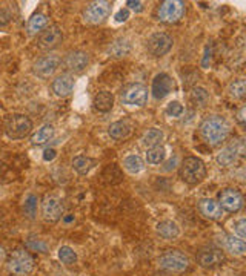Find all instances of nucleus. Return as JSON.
Masks as SVG:
<instances>
[{
    "instance_id": "39",
    "label": "nucleus",
    "mask_w": 246,
    "mask_h": 276,
    "mask_svg": "<svg viewBox=\"0 0 246 276\" xmlns=\"http://www.w3.org/2000/svg\"><path fill=\"white\" fill-rule=\"evenodd\" d=\"M116 22L117 23H123V22H126L128 19H129V10L128 8H122L117 14H116Z\"/></svg>"
},
{
    "instance_id": "25",
    "label": "nucleus",
    "mask_w": 246,
    "mask_h": 276,
    "mask_svg": "<svg viewBox=\"0 0 246 276\" xmlns=\"http://www.w3.org/2000/svg\"><path fill=\"white\" fill-rule=\"evenodd\" d=\"M46 26H48V17L45 14H42V13H37L28 20L26 31H28L29 35H39Z\"/></svg>"
},
{
    "instance_id": "23",
    "label": "nucleus",
    "mask_w": 246,
    "mask_h": 276,
    "mask_svg": "<svg viewBox=\"0 0 246 276\" xmlns=\"http://www.w3.org/2000/svg\"><path fill=\"white\" fill-rule=\"evenodd\" d=\"M92 104H94V109L98 110V112H110L114 106V95L108 91H102L95 94Z\"/></svg>"
},
{
    "instance_id": "27",
    "label": "nucleus",
    "mask_w": 246,
    "mask_h": 276,
    "mask_svg": "<svg viewBox=\"0 0 246 276\" xmlns=\"http://www.w3.org/2000/svg\"><path fill=\"white\" fill-rule=\"evenodd\" d=\"M95 166V160L86 155H79L76 158H73V169L79 174V175H86L92 168Z\"/></svg>"
},
{
    "instance_id": "16",
    "label": "nucleus",
    "mask_w": 246,
    "mask_h": 276,
    "mask_svg": "<svg viewBox=\"0 0 246 276\" xmlns=\"http://www.w3.org/2000/svg\"><path fill=\"white\" fill-rule=\"evenodd\" d=\"M174 88V82L172 78L165 74V72H160L154 77L153 80V86H151V92H153V97L156 100H163Z\"/></svg>"
},
{
    "instance_id": "24",
    "label": "nucleus",
    "mask_w": 246,
    "mask_h": 276,
    "mask_svg": "<svg viewBox=\"0 0 246 276\" xmlns=\"http://www.w3.org/2000/svg\"><path fill=\"white\" fill-rule=\"evenodd\" d=\"M56 134V129L53 125H43L39 128L32 135H31V144L32 146H42L46 144L48 141H51Z\"/></svg>"
},
{
    "instance_id": "38",
    "label": "nucleus",
    "mask_w": 246,
    "mask_h": 276,
    "mask_svg": "<svg viewBox=\"0 0 246 276\" xmlns=\"http://www.w3.org/2000/svg\"><path fill=\"white\" fill-rule=\"evenodd\" d=\"M11 13L5 8H0V28H5L11 22Z\"/></svg>"
},
{
    "instance_id": "41",
    "label": "nucleus",
    "mask_w": 246,
    "mask_h": 276,
    "mask_svg": "<svg viewBox=\"0 0 246 276\" xmlns=\"http://www.w3.org/2000/svg\"><path fill=\"white\" fill-rule=\"evenodd\" d=\"M244 110H246V107L244 106H241L240 109H238V112H237V122L240 123V125H244Z\"/></svg>"
},
{
    "instance_id": "5",
    "label": "nucleus",
    "mask_w": 246,
    "mask_h": 276,
    "mask_svg": "<svg viewBox=\"0 0 246 276\" xmlns=\"http://www.w3.org/2000/svg\"><path fill=\"white\" fill-rule=\"evenodd\" d=\"M159 265L162 270L169 273H183L189 267V258L177 249L166 250L159 258Z\"/></svg>"
},
{
    "instance_id": "17",
    "label": "nucleus",
    "mask_w": 246,
    "mask_h": 276,
    "mask_svg": "<svg viewBox=\"0 0 246 276\" xmlns=\"http://www.w3.org/2000/svg\"><path fill=\"white\" fill-rule=\"evenodd\" d=\"M243 152H244V149H243L241 141L229 144L225 149H222V152L217 155V163L220 166H223V168H228V166H232L243 155Z\"/></svg>"
},
{
    "instance_id": "43",
    "label": "nucleus",
    "mask_w": 246,
    "mask_h": 276,
    "mask_svg": "<svg viewBox=\"0 0 246 276\" xmlns=\"http://www.w3.org/2000/svg\"><path fill=\"white\" fill-rule=\"evenodd\" d=\"M175 163H177V158L174 156L171 161H168V163H166V168H165V171H171V169H174V168H175Z\"/></svg>"
},
{
    "instance_id": "35",
    "label": "nucleus",
    "mask_w": 246,
    "mask_h": 276,
    "mask_svg": "<svg viewBox=\"0 0 246 276\" xmlns=\"http://www.w3.org/2000/svg\"><path fill=\"white\" fill-rule=\"evenodd\" d=\"M191 100L195 106H206V103L209 101V94L203 88H194L191 91Z\"/></svg>"
},
{
    "instance_id": "34",
    "label": "nucleus",
    "mask_w": 246,
    "mask_h": 276,
    "mask_svg": "<svg viewBox=\"0 0 246 276\" xmlns=\"http://www.w3.org/2000/svg\"><path fill=\"white\" fill-rule=\"evenodd\" d=\"M129 49H131V46H129V43H128V40L119 38V40H116V42L110 46L108 52H110L111 55H114V57H123V55H126V54L129 52Z\"/></svg>"
},
{
    "instance_id": "44",
    "label": "nucleus",
    "mask_w": 246,
    "mask_h": 276,
    "mask_svg": "<svg viewBox=\"0 0 246 276\" xmlns=\"http://www.w3.org/2000/svg\"><path fill=\"white\" fill-rule=\"evenodd\" d=\"M5 258H7V252H5V249L2 246H0V262H2Z\"/></svg>"
},
{
    "instance_id": "29",
    "label": "nucleus",
    "mask_w": 246,
    "mask_h": 276,
    "mask_svg": "<svg viewBox=\"0 0 246 276\" xmlns=\"http://www.w3.org/2000/svg\"><path fill=\"white\" fill-rule=\"evenodd\" d=\"M123 168L129 174H138V172H142L145 169V161L138 155H128L123 160Z\"/></svg>"
},
{
    "instance_id": "2",
    "label": "nucleus",
    "mask_w": 246,
    "mask_h": 276,
    "mask_svg": "<svg viewBox=\"0 0 246 276\" xmlns=\"http://www.w3.org/2000/svg\"><path fill=\"white\" fill-rule=\"evenodd\" d=\"M34 267V256L25 249H16L7 256V268L14 276H29Z\"/></svg>"
},
{
    "instance_id": "13",
    "label": "nucleus",
    "mask_w": 246,
    "mask_h": 276,
    "mask_svg": "<svg viewBox=\"0 0 246 276\" xmlns=\"http://www.w3.org/2000/svg\"><path fill=\"white\" fill-rule=\"evenodd\" d=\"M219 206L222 207V210L235 213L243 207V196L237 189H225L219 193Z\"/></svg>"
},
{
    "instance_id": "22",
    "label": "nucleus",
    "mask_w": 246,
    "mask_h": 276,
    "mask_svg": "<svg viewBox=\"0 0 246 276\" xmlns=\"http://www.w3.org/2000/svg\"><path fill=\"white\" fill-rule=\"evenodd\" d=\"M156 232L163 240L171 241V240H175L180 235V227L177 226V223H174V221H171V219H163L156 226Z\"/></svg>"
},
{
    "instance_id": "12",
    "label": "nucleus",
    "mask_w": 246,
    "mask_h": 276,
    "mask_svg": "<svg viewBox=\"0 0 246 276\" xmlns=\"http://www.w3.org/2000/svg\"><path fill=\"white\" fill-rule=\"evenodd\" d=\"M122 101L126 106H135V107L145 106L148 101V88L140 83L126 86L122 92Z\"/></svg>"
},
{
    "instance_id": "4",
    "label": "nucleus",
    "mask_w": 246,
    "mask_h": 276,
    "mask_svg": "<svg viewBox=\"0 0 246 276\" xmlns=\"http://www.w3.org/2000/svg\"><path fill=\"white\" fill-rule=\"evenodd\" d=\"M32 131V122L23 114L8 115L5 120V134L10 140H22Z\"/></svg>"
},
{
    "instance_id": "9",
    "label": "nucleus",
    "mask_w": 246,
    "mask_h": 276,
    "mask_svg": "<svg viewBox=\"0 0 246 276\" xmlns=\"http://www.w3.org/2000/svg\"><path fill=\"white\" fill-rule=\"evenodd\" d=\"M63 40V31L59 25H49L37 35V46L43 51L57 48Z\"/></svg>"
},
{
    "instance_id": "20",
    "label": "nucleus",
    "mask_w": 246,
    "mask_h": 276,
    "mask_svg": "<svg viewBox=\"0 0 246 276\" xmlns=\"http://www.w3.org/2000/svg\"><path fill=\"white\" fill-rule=\"evenodd\" d=\"M199 210L208 219H220L222 215H223L222 207L213 198H203V200H200L199 201Z\"/></svg>"
},
{
    "instance_id": "1",
    "label": "nucleus",
    "mask_w": 246,
    "mask_h": 276,
    "mask_svg": "<svg viewBox=\"0 0 246 276\" xmlns=\"http://www.w3.org/2000/svg\"><path fill=\"white\" fill-rule=\"evenodd\" d=\"M231 132L229 123L219 115L206 117L200 123V135L209 146H219L222 144Z\"/></svg>"
},
{
    "instance_id": "28",
    "label": "nucleus",
    "mask_w": 246,
    "mask_h": 276,
    "mask_svg": "<svg viewBox=\"0 0 246 276\" xmlns=\"http://www.w3.org/2000/svg\"><path fill=\"white\" fill-rule=\"evenodd\" d=\"M25 247L31 252H37V253H48L49 250V246L45 240L36 236V235H29L26 240H25Z\"/></svg>"
},
{
    "instance_id": "8",
    "label": "nucleus",
    "mask_w": 246,
    "mask_h": 276,
    "mask_svg": "<svg viewBox=\"0 0 246 276\" xmlns=\"http://www.w3.org/2000/svg\"><path fill=\"white\" fill-rule=\"evenodd\" d=\"M111 7H113V4L108 2V0H95V2H91L89 5H86V8L83 11L85 22H88L91 25L103 23L111 14Z\"/></svg>"
},
{
    "instance_id": "18",
    "label": "nucleus",
    "mask_w": 246,
    "mask_h": 276,
    "mask_svg": "<svg viewBox=\"0 0 246 276\" xmlns=\"http://www.w3.org/2000/svg\"><path fill=\"white\" fill-rule=\"evenodd\" d=\"M74 91V77L69 72H63L59 77H56V80L53 82V92L60 97V98H66L73 94Z\"/></svg>"
},
{
    "instance_id": "33",
    "label": "nucleus",
    "mask_w": 246,
    "mask_h": 276,
    "mask_svg": "<svg viewBox=\"0 0 246 276\" xmlns=\"http://www.w3.org/2000/svg\"><path fill=\"white\" fill-rule=\"evenodd\" d=\"M37 204H39V198L34 193H28L23 200V212L28 218L34 219L37 215Z\"/></svg>"
},
{
    "instance_id": "37",
    "label": "nucleus",
    "mask_w": 246,
    "mask_h": 276,
    "mask_svg": "<svg viewBox=\"0 0 246 276\" xmlns=\"http://www.w3.org/2000/svg\"><path fill=\"white\" fill-rule=\"evenodd\" d=\"M234 233L237 235V238L244 240L246 238V219L240 218L234 223Z\"/></svg>"
},
{
    "instance_id": "32",
    "label": "nucleus",
    "mask_w": 246,
    "mask_h": 276,
    "mask_svg": "<svg viewBox=\"0 0 246 276\" xmlns=\"http://www.w3.org/2000/svg\"><path fill=\"white\" fill-rule=\"evenodd\" d=\"M57 256L62 261V264H65V265H74L77 262V253L69 246H62L57 252Z\"/></svg>"
},
{
    "instance_id": "15",
    "label": "nucleus",
    "mask_w": 246,
    "mask_h": 276,
    "mask_svg": "<svg viewBox=\"0 0 246 276\" xmlns=\"http://www.w3.org/2000/svg\"><path fill=\"white\" fill-rule=\"evenodd\" d=\"M63 63L68 68V71L79 74V72H83L88 68V65H89V55H88V52L80 51V49L71 51V52L66 54Z\"/></svg>"
},
{
    "instance_id": "26",
    "label": "nucleus",
    "mask_w": 246,
    "mask_h": 276,
    "mask_svg": "<svg viewBox=\"0 0 246 276\" xmlns=\"http://www.w3.org/2000/svg\"><path fill=\"white\" fill-rule=\"evenodd\" d=\"M163 140V132L157 128H151L148 129L143 135H142V144L148 149H153V147H157Z\"/></svg>"
},
{
    "instance_id": "10",
    "label": "nucleus",
    "mask_w": 246,
    "mask_h": 276,
    "mask_svg": "<svg viewBox=\"0 0 246 276\" xmlns=\"http://www.w3.org/2000/svg\"><path fill=\"white\" fill-rule=\"evenodd\" d=\"M40 210H42V218L46 221V223L54 224L63 215V204L57 196L46 195L40 204Z\"/></svg>"
},
{
    "instance_id": "6",
    "label": "nucleus",
    "mask_w": 246,
    "mask_h": 276,
    "mask_svg": "<svg viewBox=\"0 0 246 276\" xmlns=\"http://www.w3.org/2000/svg\"><path fill=\"white\" fill-rule=\"evenodd\" d=\"M185 11H186V5L180 2V0H165V2L159 5L157 16L162 23L172 25L182 20V17L185 16Z\"/></svg>"
},
{
    "instance_id": "11",
    "label": "nucleus",
    "mask_w": 246,
    "mask_h": 276,
    "mask_svg": "<svg viewBox=\"0 0 246 276\" xmlns=\"http://www.w3.org/2000/svg\"><path fill=\"white\" fill-rule=\"evenodd\" d=\"M172 37L166 32H154L148 37L146 40V48L154 57H163L168 54L172 48Z\"/></svg>"
},
{
    "instance_id": "21",
    "label": "nucleus",
    "mask_w": 246,
    "mask_h": 276,
    "mask_svg": "<svg viewBox=\"0 0 246 276\" xmlns=\"http://www.w3.org/2000/svg\"><path fill=\"white\" fill-rule=\"evenodd\" d=\"M132 132V123L129 120H119L114 122L110 128H108V134L111 138L114 140H125L131 135Z\"/></svg>"
},
{
    "instance_id": "42",
    "label": "nucleus",
    "mask_w": 246,
    "mask_h": 276,
    "mask_svg": "<svg viewBox=\"0 0 246 276\" xmlns=\"http://www.w3.org/2000/svg\"><path fill=\"white\" fill-rule=\"evenodd\" d=\"M54 156H56V150H54V149H49V150H46V152H45V155H43L45 161H51Z\"/></svg>"
},
{
    "instance_id": "3",
    "label": "nucleus",
    "mask_w": 246,
    "mask_h": 276,
    "mask_svg": "<svg viewBox=\"0 0 246 276\" xmlns=\"http://www.w3.org/2000/svg\"><path fill=\"white\" fill-rule=\"evenodd\" d=\"M180 178L186 184H199L206 178V166L197 156H186L180 166Z\"/></svg>"
},
{
    "instance_id": "19",
    "label": "nucleus",
    "mask_w": 246,
    "mask_h": 276,
    "mask_svg": "<svg viewBox=\"0 0 246 276\" xmlns=\"http://www.w3.org/2000/svg\"><path fill=\"white\" fill-rule=\"evenodd\" d=\"M219 238H220L219 241H220L222 247L226 252H229L231 255H234V256H243L244 255L246 244H244L243 240H240L237 236H232V235H220Z\"/></svg>"
},
{
    "instance_id": "7",
    "label": "nucleus",
    "mask_w": 246,
    "mask_h": 276,
    "mask_svg": "<svg viewBox=\"0 0 246 276\" xmlns=\"http://www.w3.org/2000/svg\"><path fill=\"white\" fill-rule=\"evenodd\" d=\"M60 63H62V59L59 57L57 54H46V55H42V57H39L34 62L32 72L39 78L48 80V78H51L56 74V71L59 69Z\"/></svg>"
},
{
    "instance_id": "36",
    "label": "nucleus",
    "mask_w": 246,
    "mask_h": 276,
    "mask_svg": "<svg viewBox=\"0 0 246 276\" xmlns=\"http://www.w3.org/2000/svg\"><path fill=\"white\" fill-rule=\"evenodd\" d=\"M183 112H185V107H183V104H180L179 101H171V103H168V106H166V114H168L169 117L179 119V117H182Z\"/></svg>"
},
{
    "instance_id": "45",
    "label": "nucleus",
    "mask_w": 246,
    "mask_h": 276,
    "mask_svg": "<svg viewBox=\"0 0 246 276\" xmlns=\"http://www.w3.org/2000/svg\"><path fill=\"white\" fill-rule=\"evenodd\" d=\"M2 226H4V213L0 212V227H2Z\"/></svg>"
},
{
    "instance_id": "30",
    "label": "nucleus",
    "mask_w": 246,
    "mask_h": 276,
    "mask_svg": "<svg viewBox=\"0 0 246 276\" xmlns=\"http://www.w3.org/2000/svg\"><path fill=\"white\" fill-rule=\"evenodd\" d=\"M166 158V149L162 147V146H157V147H153V149H148V153H146V161L153 164V166H157V164H162Z\"/></svg>"
},
{
    "instance_id": "14",
    "label": "nucleus",
    "mask_w": 246,
    "mask_h": 276,
    "mask_svg": "<svg viewBox=\"0 0 246 276\" xmlns=\"http://www.w3.org/2000/svg\"><path fill=\"white\" fill-rule=\"evenodd\" d=\"M197 262L203 268H214L226 261V255L220 249H203L195 256Z\"/></svg>"
},
{
    "instance_id": "40",
    "label": "nucleus",
    "mask_w": 246,
    "mask_h": 276,
    "mask_svg": "<svg viewBox=\"0 0 246 276\" xmlns=\"http://www.w3.org/2000/svg\"><path fill=\"white\" fill-rule=\"evenodd\" d=\"M126 5H128V7H129L131 10L137 11V13L143 10V7H142L143 4H142V2H134V0H129V2H126Z\"/></svg>"
},
{
    "instance_id": "31",
    "label": "nucleus",
    "mask_w": 246,
    "mask_h": 276,
    "mask_svg": "<svg viewBox=\"0 0 246 276\" xmlns=\"http://www.w3.org/2000/svg\"><path fill=\"white\" fill-rule=\"evenodd\" d=\"M228 92H229V97L234 98V100H241L246 94V83L243 78H237L234 82L229 83L228 86Z\"/></svg>"
}]
</instances>
